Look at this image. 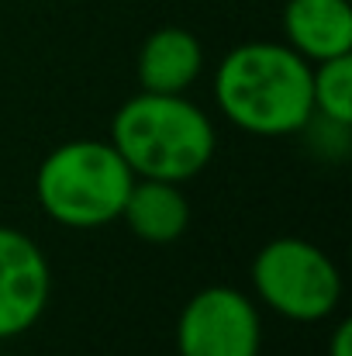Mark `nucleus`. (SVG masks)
Listing matches in <instances>:
<instances>
[{
    "label": "nucleus",
    "instance_id": "2",
    "mask_svg": "<svg viewBox=\"0 0 352 356\" xmlns=\"http://www.w3.org/2000/svg\"><path fill=\"white\" fill-rule=\"evenodd\" d=\"M111 145L135 177L187 184L218 149L211 118L183 94H135L115 111Z\"/></svg>",
    "mask_w": 352,
    "mask_h": 356
},
{
    "label": "nucleus",
    "instance_id": "4",
    "mask_svg": "<svg viewBox=\"0 0 352 356\" xmlns=\"http://www.w3.org/2000/svg\"><path fill=\"white\" fill-rule=\"evenodd\" d=\"M252 291L269 312L290 322H321L342 301V273L321 245L280 236L255 252Z\"/></svg>",
    "mask_w": 352,
    "mask_h": 356
},
{
    "label": "nucleus",
    "instance_id": "8",
    "mask_svg": "<svg viewBox=\"0 0 352 356\" xmlns=\"http://www.w3.org/2000/svg\"><path fill=\"white\" fill-rule=\"evenodd\" d=\"M204 70V49L187 28H159L138 49V87L149 94H187Z\"/></svg>",
    "mask_w": 352,
    "mask_h": 356
},
{
    "label": "nucleus",
    "instance_id": "3",
    "mask_svg": "<svg viewBox=\"0 0 352 356\" xmlns=\"http://www.w3.org/2000/svg\"><path fill=\"white\" fill-rule=\"evenodd\" d=\"M131 184L135 173L111 142L73 138L42 159L35 197L42 211L66 229H101L121 218Z\"/></svg>",
    "mask_w": 352,
    "mask_h": 356
},
{
    "label": "nucleus",
    "instance_id": "9",
    "mask_svg": "<svg viewBox=\"0 0 352 356\" xmlns=\"http://www.w3.org/2000/svg\"><path fill=\"white\" fill-rule=\"evenodd\" d=\"M121 222L149 245H169L190 225V197L180 184L135 177L121 208Z\"/></svg>",
    "mask_w": 352,
    "mask_h": 356
},
{
    "label": "nucleus",
    "instance_id": "5",
    "mask_svg": "<svg viewBox=\"0 0 352 356\" xmlns=\"http://www.w3.org/2000/svg\"><path fill=\"white\" fill-rule=\"evenodd\" d=\"M259 350L262 318L238 287H201L176 318V356H259Z\"/></svg>",
    "mask_w": 352,
    "mask_h": 356
},
{
    "label": "nucleus",
    "instance_id": "7",
    "mask_svg": "<svg viewBox=\"0 0 352 356\" xmlns=\"http://www.w3.org/2000/svg\"><path fill=\"white\" fill-rule=\"evenodd\" d=\"M283 38L308 63L352 56V0H287Z\"/></svg>",
    "mask_w": 352,
    "mask_h": 356
},
{
    "label": "nucleus",
    "instance_id": "10",
    "mask_svg": "<svg viewBox=\"0 0 352 356\" xmlns=\"http://www.w3.org/2000/svg\"><path fill=\"white\" fill-rule=\"evenodd\" d=\"M311 108L321 121L352 124V56L311 66Z\"/></svg>",
    "mask_w": 352,
    "mask_h": 356
},
{
    "label": "nucleus",
    "instance_id": "6",
    "mask_svg": "<svg viewBox=\"0 0 352 356\" xmlns=\"http://www.w3.org/2000/svg\"><path fill=\"white\" fill-rule=\"evenodd\" d=\"M52 270L38 242L0 225V343L28 332L49 308Z\"/></svg>",
    "mask_w": 352,
    "mask_h": 356
},
{
    "label": "nucleus",
    "instance_id": "11",
    "mask_svg": "<svg viewBox=\"0 0 352 356\" xmlns=\"http://www.w3.org/2000/svg\"><path fill=\"white\" fill-rule=\"evenodd\" d=\"M328 356H352V322H339L332 339H328Z\"/></svg>",
    "mask_w": 352,
    "mask_h": 356
},
{
    "label": "nucleus",
    "instance_id": "1",
    "mask_svg": "<svg viewBox=\"0 0 352 356\" xmlns=\"http://www.w3.org/2000/svg\"><path fill=\"white\" fill-rule=\"evenodd\" d=\"M215 101L235 128L259 138L304 131L311 108V63L287 42H245L225 52L215 73Z\"/></svg>",
    "mask_w": 352,
    "mask_h": 356
}]
</instances>
